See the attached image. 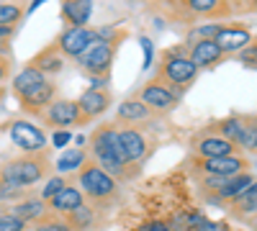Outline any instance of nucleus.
<instances>
[{
  "label": "nucleus",
  "mask_w": 257,
  "mask_h": 231,
  "mask_svg": "<svg viewBox=\"0 0 257 231\" xmlns=\"http://www.w3.org/2000/svg\"><path fill=\"white\" fill-rule=\"evenodd\" d=\"M118 126V123H116ZM118 141H121V152H123V159L128 164L134 162H142L149 152V144L144 139V134L134 126H118Z\"/></svg>",
  "instance_id": "f8f14e48"
},
{
  "label": "nucleus",
  "mask_w": 257,
  "mask_h": 231,
  "mask_svg": "<svg viewBox=\"0 0 257 231\" xmlns=\"http://www.w3.org/2000/svg\"><path fill=\"white\" fill-rule=\"evenodd\" d=\"M11 208V213L16 216V218H21L26 226L29 223H34L36 218H41L49 208H47V203L41 200V198H36V195H29V198H21L18 203H13V205H8Z\"/></svg>",
  "instance_id": "a211bd4d"
},
{
  "label": "nucleus",
  "mask_w": 257,
  "mask_h": 231,
  "mask_svg": "<svg viewBox=\"0 0 257 231\" xmlns=\"http://www.w3.org/2000/svg\"><path fill=\"white\" fill-rule=\"evenodd\" d=\"M54 95H57V85L52 80H44V82H39L36 88L26 90L24 95H18V100H21V108H24L26 113L41 116L54 103Z\"/></svg>",
  "instance_id": "9b49d317"
},
{
  "label": "nucleus",
  "mask_w": 257,
  "mask_h": 231,
  "mask_svg": "<svg viewBox=\"0 0 257 231\" xmlns=\"http://www.w3.org/2000/svg\"><path fill=\"white\" fill-rule=\"evenodd\" d=\"M26 231H31V228H26Z\"/></svg>",
  "instance_id": "c03bdc74"
},
{
  "label": "nucleus",
  "mask_w": 257,
  "mask_h": 231,
  "mask_svg": "<svg viewBox=\"0 0 257 231\" xmlns=\"http://www.w3.org/2000/svg\"><path fill=\"white\" fill-rule=\"evenodd\" d=\"M147 118H149V111H147V106H144L139 98L123 100L121 106H118V111H116V123L118 126H134V123L147 121Z\"/></svg>",
  "instance_id": "412c9836"
},
{
  "label": "nucleus",
  "mask_w": 257,
  "mask_h": 231,
  "mask_svg": "<svg viewBox=\"0 0 257 231\" xmlns=\"http://www.w3.org/2000/svg\"><path fill=\"white\" fill-rule=\"evenodd\" d=\"M49 170H52V157L47 149H41L6 162L0 167V180L16 187V190H26V187H34L39 180L49 177Z\"/></svg>",
  "instance_id": "f257e3e1"
},
{
  "label": "nucleus",
  "mask_w": 257,
  "mask_h": 231,
  "mask_svg": "<svg viewBox=\"0 0 257 231\" xmlns=\"http://www.w3.org/2000/svg\"><path fill=\"white\" fill-rule=\"evenodd\" d=\"M93 13V0H62V18L67 26H88Z\"/></svg>",
  "instance_id": "aec40b11"
},
{
  "label": "nucleus",
  "mask_w": 257,
  "mask_h": 231,
  "mask_svg": "<svg viewBox=\"0 0 257 231\" xmlns=\"http://www.w3.org/2000/svg\"><path fill=\"white\" fill-rule=\"evenodd\" d=\"M219 44V49L226 54V52H242L252 44V36L244 26H221L219 36L213 39Z\"/></svg>",
  "instance_id": "f3484780"
},
{
  "label": "nucleus",
  "mask_w": 257,
  "mask_h": 231,
  "mask_svg": "<svg viewBox=\"0 0 257 231\" xmlns=\"http://www.w3.org/2000/svg\"><path fill=\"white\" fill-rule=\"evenodd\" d=\"M29 226L11 213V208L0 205V231H26Z\"/></svg>",
  "instance_id": "7c9ffc66"
},
{
  "label": "nucleus",
  "mask_w": 257,
  "mask_h": 231,
  "mask_svg": "<svg viewBox=\"0 0 257 231\" xmlns=\"http://www.w3.org/2000/svg\"><path fill=\"white\" fill-rule=\"evenodd\" d=\"M98 41V31L88 29V26H67L59 39H57V47L64 57H72V59H80L85 52H88L93 44Z\"/></svg>",
  "instance_id": "6e6552de"
},
{
  "label": "nucleus",
  "mask_w": 257,
  "mask_h": 231,
  "mask_svg": "<svg viewBox=\"0 0 257 231\" xmlns=\"http://www.w3.org/2000/svg\"><path fill=\"white\" fill-rule=\"evenodd\" d=\"M3 95H6V90H3V88H0V100H3Z\"/></svg>",
  "instance_id": "37998d69"
},
{
  "label": "nucleus",
  "mask_w": 257,
  "mask_h": 231,
  "mask_svg": "<svg viewBox=\"0 0 257 231\" xmlns=\"http://www.w3.org/2000/svg\"><path fill=\"white\" fill-rule=\"evenodd\" d=\"M64 218H67V223H70L72 231H93V226H95L98 218H100V211H98L93 203H82L77 211L67 213Z\"/></svg>",
  "instance_id": "5701e85b"
},
{
  "label": "nucleus",
  "mask_w": 257,
  "mask_h": 231,
  "mask_svg": "<svg viewBox=\"0 0 257 231\" xmlns=\"http://www.w3.org/2000/svg\"><path fill=\"white\" fill-rule=\"evenodd\" d=\"M13 36V26H0V41H6Z\"/></svg>",
  "instance_id": "58836bf2"
},
{
  "label": "nucleus",
  "mask_w": 257,
  "mask_h": 231,
  "mask_svg": "<svg viewBox=\"0 0 257 231\" xmlns=\"http://www.w3.org/2000/svg\"><path fill=\"white\" fill-rule=\"evenodd\" d=\"M142 47H144V67L152 65V44H149V39H142Z\"/></svg>",
  "instance_id": "4c0bfd02"
},
{
  "label": "nucleus",
  "mask_w": 257,
  "mask_h": 231,
  "mask_svg": "<svg viewBox=\"0 0 257 231\" xmlns=\"http://www.w3.org/2000/svg\"><path fill=\"white\" fill-rule=\"evenodd\" d=\"M234 144L244 152H257V118H242L239 134Z\"/></svg>",
  "instance_id": "a878e982"
},
{
  "label": "nucleus",
  "mask_w": 257,
  "mask_h": 231,
  "mask_svg": "<svg viewBox=\"0 0 257 231\" xmlns=\"http://www.w3.org/2000/svg\"><path fill=\"white\" fill-rule=\"evenodd\" d=\"M8 72H11V59H6V57H0V85H3V82H6Z\"/></svg>",
  "instance_id": "e433bc0d"
},
{
  "label": "nucleus",
  "mask_w": 257,
  "mask_h": 231,
  "mask_svg": "<svg viewBox=\"0 0 257 231\" xmlns=\"http://www.w3.org/2000/svg\"><path fill=\"white\" fill-rule=\"evenodd\" d=\"M77 108L82 113L85 121H93V118H100L105 111L111 108V93L105 88H90L85 90L77 100Z\"/></svg>",
  "instance_id": "ddd939ff"
},
{
  "label": "nucleus",
  "mask_w": 257,
  "mask_h": 231,
  "mask_svg": "<svg viewBox=\"0 0 257 231\" xmlns=\"http://www.w3.org/2000/svg\"><path fill=\"white\" fill-rule=\"evenodd\" d=\"M188 59H190L198 70H211V67H216L219 62L224 59V52L219 49V44H216L213 39H206V41H193Z\"/></svg>",
  "instance_id": "2eb2a0df"
},
{
  "label": "nucleus",
  "mask_w": 257,
  "mask_h": 231,
  "mask_svg": "<svg viewBox=\"0 0 257 231\" xmlns=\"http://www.w3.org/2000/svg\"><path fill=\"white\" fill-rule=\"evenodd\" d=\"M198 72H201V70L193 65L188 57H173V54H167V57L162 59V65H160L157 80L165 82L170 90H175V93L180 95L185 88H190L193 82L198 80Z\"/></svg>",
  "instance_id": "20e7f679"
},
{
  "label": "nucleus",
  "mask_w": 257,
  "mask_h": 231,
  "mask_svg": "<svg viewBox=\"0 0 257 231\" xmlns=\"http://www.w3.org/2000/svg\"><path fill=\"white\" fill-rule=\"evenodd\" d=\"M242 59L247 62V65H257V47H254V44H249V49H247V52L242 49Z\"/></svg>",
  "instance_id": "c9c22d12"
},
{
  "label": "nucleus",
  "mask_w": 257,
  "mask_h": 231,
  "mask_svg": "<svg viewBox=\"0 0 257 231\" xmlns=\"http://www.w3.org/2000/svg\"><path fill=\"white\" fill-rule=\"evenodd\" d=\"M77 187L85 198L93 200L95 208L111 205L118 198V180H113L105 170H100L95 162H85L77 170Z\"/></svg>",
  "instance_id": "7ed1b4c3"
},
{
  "label": "nucleus",
  "mask_w": 257,
  "mask_h": 231,
  "mask_svg": "<svg viewBox=\"0 0 257 231\" xmlns=\"http://www.w3.org/2000/svg\"><path fill=\"white\" fill-rule=\"evenodd\" d=\"M183 3L190 13H201V16H216L229 11L224 0H183Z\"/></svg>",
  "instance_id": "cd10ccee"
},
{
  "label": "nucleus",
  "mask_w": 257,
  "mask_h": 231,
  "mask_svg": "<svg viewBox=\"0 0 257 231\" xmlns=\"http://www.w3.org/2000/svg\"><path fill=\"white\" fill-rule=\"evenodd\" d=\"M67 141H72V134H70V131H54V134H52V144H54V146H64Z\"/></svg>",
  "instance_id": "f704fd0d"
},
{
  "label": "nucleus",
  "mask_w": 257,
  "mask_h": 231,
  "mask_svg": "<svg viewBox=\"0 0 257 231\" xmlns=\"http://www.w3.org/2000/svg\"><path fill=\"white\" fill-rule=\"evenodd\" d=\"M64 185H67V180H64V177H49V180H47V185H44V190H41V200L49 203V200L62 190Z\"/></svg>",
  "instance_id": "2f4dec72"
},
{
  "label": "nucleus",
  "mask_w": 257,
  "mask_h": 231,
  "mask_svg": "<svg viewBox=\"0 0 257 231\" xmlns=\"http://www.w3.org/2000/svg\"><path fill=\"white\" fill-rule=\"evenodd\" d=\"M196 154L203 157V159H213V157H229V154H239V146L234 141H226L216 134H208L203 131L198 139H196Z\"/></svg>",
  "instance_id": "4468645a"
},
{
  "label": "nucleus",
  "mask_w": 257,
  "mask_h": 231,
  "mask_svg": "<svg viewBox=\"0 0 257 231\" xmlns=\"http://www.w3.org/2000/svg\"><path fill=\"white\" fill-rule=\"evenodd\" d=\"M82 203H85V195L80 193V187L67 182V185H64L62 190L47 203V208H49V211H54V213H59V216H67V213L77 211Z\"/></svg>",
  "instance_id": "dca6fc26"
},
{
  "label": "nucleus",
  "mask_w": 257,
  "mask_h": 231,
  "mask_svg": "<svg viewBox=\"0 0 257 231\" xmlns=\"http://www.w3.org/2000/svg\"><path fill=\"white\" fill-rule=\"evenodd\" d=\"M219 31H221V26L219 24H211V26H201V29H193L190 34H188V39L190 41H206V39H216L219 36Z\"/></svg>",
  "instance_id": "473e14b6"
},
{
  "label": "nucleus",
  "mask_w": 257,
  "mask_h": 231,
  "mask_svg": "<svg viewBox=\"0 0 257 231\" xmlns=\"http://www.w3.org/2000/svg\"><path fill=\"white\" fill-rule=\"evenodd\" d=\"M41 3H47V0H31V6H29V11H36Z\"/></svg>",
  "instance_id": "a19ab883"
},
{
  "label": "nucleus",
  "mask_w": 257,
  "mask_h": 231,
  "mask_svg": "<svg viewBox=\"0 0 257 231\" xmlns=\"http://www.w3.org/2000/svg\"><path fill=\"white\" fill-rule=\"evenodd\" d=\"M252 226H254V228H257V216H252Z\"/></svg>",
  "instance_id": "79ce46f5"
},
{
  "label": "nucleus",
  "mask_w": 257,
  "mask_h": 231,
  "mask_svg": "<svg viewBox=\"0 0 257 231\" xmlns=\"http://www.w3.org/2000/svg\"><path fill=\"white\" fill-rule=\"evenodd\" d=\"M47 77L41 75L36 67H31V65H26L24 70H21L18 75H16V80H13V93L16 95H24L26 90H31V88H36L39 82H44Z\"/></svg>",
  "instance_id": "393cba45"
},
{
  "label": "nucleus",
  "mask_w": 257,
  "mask_h": 231,
  "mask_svg": "<svg viewBox=\"0 0 257 231\" xmlns=\"http://www.w3.org/2000/svg\"><path fill=\"white\" fill-rule=\"evenodd\" d=\"M41 118H44L47 126H52L54 131H70L75 126L88 123L77 108V100H67V98H54V103L41 113Z\"/></svg>",
  "instance_id": "39448f33"
},
{
  "label": "nucleus",
  "mask_w": 257,
  "mask_h": 231,
  "mask_svg": "<svg viewBox=\"0 0 257 231\" xmlns=\"http://www.w3.org/2000/svg\"><path fill=\"white\" fill-rule=\"evenodd\" d=\"M21 16H24V8L13 6V3H0V26H16Z\"/></svg>",
  "instance_id": "c756f323"
},
{
  "label": "nucleus",
  "mask_w": 257,
  "mask_h": 231,
  "mask_svg": "<svg viewBox=\"0 0 257 231\" xmlns=\"http://www.w3.org/2000/svg\"><path fill=\"white\" fill-rule=\"evenodd\" d=\"M231 213L234 216H242V218L257 216V180L247 187L244 193H239L237 198L231 200Z\"/></svg>",
  "instance_id": "b1692460"
},
{
  "label": "nucleus",
  "mask_w": 257,
  "mask_h": 231,
  "mask_svg": "<svg viewBox=\"0 0 257 231\" xmlns=\"http://www.w3.org/2000/svg\"><path fill=\"white\" fill-rule=\"evenodd\" d=\"M31 231H72V228H70V223H67L64 216H59L54 211H47L41 218H36L31 223Z\"/></svg>",
  "instance_id": "bb28decb"
},
{
  "label": "nucleus",
  "mask_w": 257,
  "mask_h": 231,
  "mask_svg": "<svg viewBox=\"0 0 257 231\" xmlns=\"http://www.w3.org/2000/svg\"><path fill=\"white\" fill-rule=\"evenodd\" d=\"M113 57H116V47H111L108 41H98V44H93L88 52L77 59V65L90 77L108 80V72L113 67Z\"/></svg>",
  "instance_id": "0eeeda50"
},
{
  "label": "nucleus",
  "mask_w": 257,
  "mask_h": 231,
  "mask_svg": "<svg viewBox=\"0 0 257 231\" xmlns=\"http://www.w3.org/2000/svg\"><path fill=\"white\" fill-rule=\"evenodd\" d=\"M193 231H226V226L221 221H206V218H198V223L193 226Z\"/></svg>",
  "instance_id": "72a5a7b5"
},
{
  "label": "nucleus",
  "mask_w": 257,
  "mask_h": 231,
  "mask_svg": "<svg viewBox=\"0 0 257 231\" xmlns=\"http://www.w3.org/2000/svg\"><path fill=\"white\" fill-rule=\"evenodd\" d=\"M64 54L59 52V47H57V41H54V44H49V47H44V49H41L31 62H29V65L31 67H36L41 75H54V72H59L62 70V65H64V59H62Z\"/></svg>",
  "instance_id": "6ab92c4d"
},
{
  "label": "nucleus",
  "mask_w": 257,
  "mask_h": 231,
  "mask_svg": "<svg viewBox=\"0 0 257 231\" xmlns=\"http://www.w3.org/2000/svg\"><path fill=\"white\" fill-rule=\"evenodd\" d=\"M149 113H170L173 108H178V103H180V95L175 90H170L165 82L160 80H152V82H147V85L139 90L137 95Z\"/></svg>",
  "instance_id": "423d86ee"
},
{
  "label": "nucleus",
  "mask_w": 257,
  "mask_h": 231,
  "mask_svg": "<svg viewBox=\"0 0 257 231\" xmlns=\"http://www.w3.org/2000/svg\"><path fill=\"white\" fill-rule=\"evenodd\" d=\"M11 141L18 146L24 154H31V152H41L47 149V134L34 126L31 121H13L11 123Z\"/></svg>",
  "instance_id": "1a4fd4ad"
},
{
  "label": "nucleus",
  "mask_w": 257,
  "mask_h": 231,
  "mask_svg": "<svg viewBox=\"0 0 257 231\" xmlns=\"http://www.w3.org/2000/svg\"><path fill=\"white\" fill-rule=\"evenodd\" d=\"M90 149L95 157V164L105 170L113 180H121L132 164L123 159L121 141H118V126L116 123H103L90 136Z\"/></svg>",
  "instance_id": "f03ea898"
},
{
  "label": "nucleus",
  "mask_w": 257,
  "mask_h": 231,
  "mask_svg": "<svg viewBox=\"0 0 257 231\" xmlns=\"http://www.w3.org/2000/svg\"><path fill=\"white\" fill-rule=\"evenodd\" d=\"M198 170L213 177H234L239 172H247L249 162L244 154H229V157H213V159L198 157Z\"/></svg>",
  "instance_id": "9d476101"
},
{
  "label": "nucleus",
  "mask_w": 257,
  "mask_h": 231,
  "mask_svg": "<svg viewBox=\"0 0 257 231\" xmlns=\"http://www.w3.org/2000/svg\"><path fill=\"white\" fill-rule=\"evenodd\" d=\"M252 182H254V175H252V172H239V175H234V177H226V182L221 185V190L213 195L211 200H216V203L229 200V203H231L239 193H244Z\"/></svg>",
  "instance_id": "4be33fe9"
},
{
  "label": "nucleus",
  "mask_w": 257,
  "mask_h": 231,
  "mask_svg": "<svg viewBox=\"0 0 257 231\" xmlns=\"http://www.w3.org/2000/svg\"><path fill=\"white\" fill-rule=\"evenodd\" d=\"M142 231H167V226H165V223H149V226H144Z\"/></svg>",
  "instance_id": "ea45409f"
},
{
  "label": "nucleus",
  "mask_w": 257,
  "mask_h": 231,
  "mask_svg": "<svg viewBox=\"0 0 257 231\" xmlns=\"http://www.w3.org/2000/svg\"><path fill=\"white\" fill-rule=\"evenodd\" d=\"M85 159H88V154H85L82 149H72V152H64L54 164L59 172H70V170H80V167L85 164Z\"/></svg>",
  "instance_id": "c85d7f7f"
}]
</instances>
